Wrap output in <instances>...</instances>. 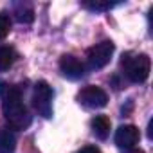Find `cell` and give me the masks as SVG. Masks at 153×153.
I'll use <instances>...</instances> for the list:
<instances>
[{
	"label": "cell",
	"instance_id": "1",
	"mask_svg": "<svg viewBox=\"0 0 153 153\" xmlns=\"http://www.w3.org/2000/svg\"><path fill=\"white\" fill-rule=\"evenodd\" d=\"M0 96H2V114L13 130H27L31 126V114L24 105L22 94L16 87H6L0 83Z\"/></svg>",
	"mask_w": 153,
	"mask_h": 153
},
{
	"label": "cell",
	"instance_id": "2",
	"mask_svg": "<svg viewBox=\"0 0 153 153\" xmlns=\"http://www.w3.org/2000/svg\"><path fill=\"white\" fill-rule=\"evenodd\" d=\"M121 67L131 83H144L149 76L151 61L148 54H124L121 59Z\"/></svg>",
	"mask_w": 153,
	"mask_h": 153
},
{
	"label": "cell",
	"instance_id": "3",
	"mask_svg": "<svg viewBox=\"0 0 153 153\" xmlns=\"http://www.w3.org/2000/svg\"><path fill=\"white\" fill-rule=\"evenodd\" d=\"M52 88L47 81H38L33 90V106L43 119L52 117Z\"/></svg>",
	"mask_w": 153,
	"mask_h": 153
},
{
	"label": "cell",
	"instance_id": "4",
	"mask_svg": "<svg viewBox=\"0 0 153 153\" xmlns=\"http://www.w3.org/2000/svg\"><path fill=\"white\" fill-rule=\"evenodd\" d=\"M114 43L110 40H105L101 43H96L94 47L88 49L87 52V61H88V67L92 70H99L103 67H106L112 59V54H114Z\"/></svg>",
	"mask_w": 153,
	"mask_h": 153
},
{
	"label": "cell",
	"instance_id": "5",
	"mask_svg": "<svg viewBox=\"0 0 153 153\" xmlns=\"http://www.w3.org/2000/svg\"><path fill=\"white\" fill-rule=\"evenodd\" d=\"M78 101L85 106V108H103L108 103V96L101 87L96 85H88L85 87L79 94H78Z\"/></svg>",
	"mask_w": 153,
	"mask_h": 153
},
{
	"label": "cell",
	"instance_id": "6",
	"mask_svg": "<svg viewBox=\"0 0 153 153\" xmlns=\"http://www.w3.org/2000/svg\"><path fill=\"white\" fill-rule=\"evenodd\" d=\"M59 70H61V74L65 76V78H68V79H79V78H83L85 76V65L76 58V56H72V54H65V56H61V59H59Z\"/></svg>",
	"mask_w": 153,
	"mask_h": 153
},
{
	"label": "cell",
	"instance_id": "7",
	"mask_svg": "<svg viewBox=\"0 0 153 153\" xmlns=\"http://www.w3.org/2000/svg\"><path fill=\"white\" fill-rule=\"evenodd\" d=\"M139 139H140V131L133 124L119 126V130L115 131V144L119 148H133L139 142Z\"/></svg>",
	"mask_w": 153,
	"mask_h": 153
},
{
	"label": "cell",
	"instance_id": "8",
	"mask_svg": "<svg viewBox=\"0 0 153 153\" xmlns=\"http://www.w3.org/2000/svg\"><path fill=\"white\" fill-rule=\"evenodd\" d=\"M90 128H92V133L105 140L108 135H110V119L106 115H96L92 121H90Z\"/></svg>",
	"mask_w": 153,
	"mask_h": 153
},
{
	"label": "cell",
	"instance_id": "9",
	"mask_svg": "<svg viewBox=\"0 0 153 153\" xmlns=\"http://www.w3.org/2000/svg\"><path fill=\"white\" fill-rule=\"evenodd\" d=\"M16 148V137L11 130H0V153H13Z\"/></svg>",
	"mask_w": 153,
	"mask_h": 153
},
{
	"label": "cell",
	"instance_id": "10",
	"mask_svg": "<svg viewBox=\"0 0 153 153\" xmlns=\"http://www.w3.org/2000/svg\"><path fill=\"white\" fill-rule=\"evenodd\" d=\"M15 59H16V52L13 47H6V45L0 47V72L11 68Z\"/></svg>",
	"mask_w": 153,
	"mask_h": 153
},
{
	"label": "cell",
	"instance_id": "11",
	"mask_svg": "<svg viewBox=\"0 0 153 153\" xmlns=\"http://www.w3.org/2000/svg\"><path fill=\"white\" fill-rule=\"evenodd\" d=\"M15 16H16V20L20 22V24H31L33 20H34V11L31 9V7H27V6H18L16 9H15Z\"/></svg>",
	"mask_w": 153,
	"mask_h": 153
},
{
	"label": "cell",
	"instance_id": "12",
	"mask_svg": "<svg viewBox=\"0 0 153 153\" xmlns=\"http://www.w3.org/2000/svg\"><path fill=\"white\" fill-rule=\"evenodd\" d=\"M11 31V18L7 13H0V40H4Z\"/></svg>",
	"mask_w": 153,
	"mask_h": 153
},
{
	"label": "cell",
	"instance_id": "13",
	"mask_svg": "<svg viewBox=\"0 0 153 153\" xmlns=\"http://www.w3.org/2000/svg\"><path fill=\"white\" fill-rule=\"evenodd\" d=\"M83 6L92 9V11H106V9H112L115 4H110V2H85Z\"/></svg>",
	"mask_w": 153,
	"mask_h": 153
},
{
	"label": "cell",
	"instance_id": "14",
	"mask_svg": "<svg viewBox=\"0 0 153 153\" xmlns=\"http://www.w3.org/2000/svg\"><path fill=\"white\" fill-rule=\"evenodd\" d=\"M78 153H101V149L96 148V146H83Z\"/></svg>",
	"mask_w": 153,
	"mask_h": 153
},
{
	"label": "cell",
	"instance_id": "15",
	"mask_svg": "<svg viewBox=\"0 0 153 153\" xmlns=\"http://www.w3.org/2000/svg\"><path fill=\"white\" fill-rule=\"evenodd\" d=\"M130 153H144V151H142V149H131Z\"/></svg>",
	"mask_w": 153,
	"mask_h": 153
}]
</instances>
